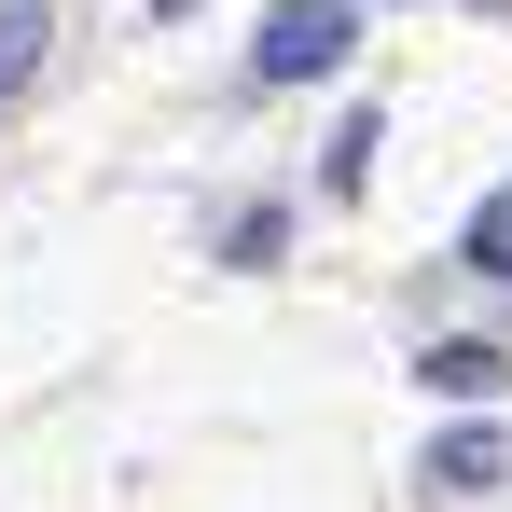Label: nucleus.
Wrapping results in <instances>:
<instances>
[{
  "label": "nucleus",
  "mask_w": 512,
  "mask_h": 512,
  "mask_svg": "<svg viewBox=\"0 0 512 512\" xmlns=\"http://www.w3.org/2000/svg\"><path fill=\"white\" fill-rule=\"evenodd\" d=\"M42 42H56V14H42V0H0V111L28 97V70H42Z\"/></svg>",
  "instance_id": "20e7f679"
},
{
  "label": "nucleus",
  "mask_w": 512,
  "mask_h": 512,
  "mask_svg": "<svg viewBox=\"0 0 512 512\" xmlns=\"http://www.w3.org/2000/svg\"><path fill=\"white\" fill-rule=\"evenodd\" d=\"M153 14H194V0H153Z\"/></svg>",
  "instance_id": "0eeeda50"
},
{
  "label": "nucleus",
  "mask_w": 512,
  "mask_h": 512,
  "mask_svg": "<svg viewBox=\"0 0 512 512\" xmlns=\"http://www.w3.org/2000/svg\"><path fill=\"white\" fill-rule=\"evenodd\" d=\"M346 42H360L346 0H277L263 42H250V70H263V84H319V70H346Z\"/></svg>",
  "instance_id": "f257e3e1"
},
{
  "label": "nucleus",
  "mask_w": 512,
  "mask_h": 512,
  "mask_svg": "<svg viewBox=\"0 0 512 512\" xmlns=\"http://www.w3.org/2000/svg\"><path fill=\"white\" fill-rule=\"evenodd\" d=\"M499 374H512V360H499V346H471V333L416 360V388H443V402H499Z\"/></svg>",
  "instance_id": "7ed1b4c3"
},
{
  "label": "nucleus",
  "mask_w": 512,
  "mask_h": 512,
  "mask_svg": "<svg viewBox=\"0 0 512 512\" xmlns=\"http://www.w3.org/2000/svg\"><path fill=\"white\" fill-rule=\"evenodd\" d=\"M499 471H512V443H499V429H443V443H429V485H443V499H485Z\"/></svg>",
  "instance_id": "f03ea898"
},
{
  "label": "nucleus",
  "mask_w": 512,
  "mask_h": 512,
  "mask_svg": "<svg viewBox=\"0 0 512 512\" xmlns=\"http://www.w3.org/2000/svg\"><path fill=\"white\" fill-rule=\"evenodd\" d=\"M471 277H512V180L471 208Z\"/></svg>",
  "instance_id": "39448f33"
},
{
  "label": "nucleus",
  "mask_w": 512,
  "mask_h": 512,
  "mask_svg": "<svg viewBox=\"0 0 512 512\" xmlns=\"http://www.w3.org/2000/svg\"><path fill=\"white\" fill-rule=\"evenodd\" d=\"M374 180V111H346V139H333V194H360Z\"/></svg>",
  "instance_id": "423d86ee"
}]
</instances>
